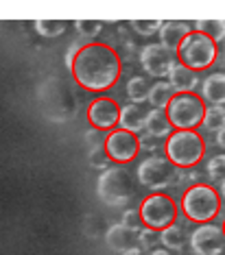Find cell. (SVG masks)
<instances>
[{"label":"cell","instance_id":"cell-1","mask_svg":"<svg viewBox=\"0 0 225 255\" xmlns=\"http://www.w3.org/2000/svg\"><path fill=\"white\" fill-rule=\"evenodd\" d=\"M70 74L81 90L103 94L120 81L123 59L118 50L105 42H85L74 57Z\"/></svg>","mask_w":225,"mask_h":255},{"label":"cell","instance_id":"cell-2","mask_svg":"<svg viewBox=\"0 0 225 255\" xmlns=\"http://www.w3.org/2000/svg\"><path fill=\"white\" fill-rule=\"evenodd\" d=\"M182 214L190 223L206 225L212 223L223 210V199L219 194V188L212 183H193L184 190L182 196Z\"/></svg>","mask_w":225,"mask_h":255},{"label":"cell","instance_id":"cell-3","mask_svg":"<svg viewBox=\"0 0 225 255\" xmlns=\"http://www.w3.org/2000/svg\"><path fill=\"white\" fill-rule=\"evenodd\" d=\"M164 155L177 170L180 168H195L206 155V140L197 129L173 131L164 142Z\"/></svg>","mask_w":225,"mask_h":255},{"label":"cell","instance_id":"cell-4","mask_svg":"<svg viewBox=\"0 0 225 255\" xmlns=\"http://www.w3.org/2000/svg\"><path fill=\"white\" fill-rule=\"evenodd\" d=\"M208 105L197 92H182L171 98V103L166 105V116L169 123L175 131H195L204 123Z\"/></svg>","mask_w":225,"mask_h":255},{"label":"cell","instance_id":"cell-5","mask_svg":"<svg viewBox=\"0 0 225 255\" xmlns=\"http://www.w3.org/2000/svg\"><path fill=\"white\" fill-rule=\"evenodd\" d=\"M175 57L182 66H186L195 72H204L215 66V61L219 59V44H215L210 37H206L204 33L190 31V35L175 50Z\"/></svg>","mask_w":225,"mask_h":255},{"label":"cell","instance_id":"cell-6","mask_svg":"<svg viewBox=\"0 0 225 255\" xmlns=\"http://www.w3.org/2000/svg\"><path fill=\"white\" fill-rule=\"evenodd\" d=\"M138 212H140L142 225L153 231H164L180 218V205L166 192H151L149 196H144Z\"/></svg>","mask_w":225,"mask_h":255},{"label":"cell","instance_id":"cell-7","mask_svg":"<svg viewBox=\"0 0 225 255\" xmlns=\"http://www.w3.org/2000/svg\"><path fill=\"white\" fill-rule=\"evenodd\" d=\"M96 194L109 207H123L136 194L134 179L123 166L105 168L96 179Z\"/></svg>","mask_w":225,"mask_h":255},{"label":"cell","instance_id":"cell-8","mask_svg":"<svg viewBox=\"0 0 225 255\" xmlns=\"http://www.w3.org/2000/svg\"><path fill=\"white\" fill-rule=\"evenodd\" d=\"M136 177L140 185H144L147 190H155L162 192L164 188L175 181L177 177V168L166 159V155H151V157L142 159L136 168Z\"/></svg>","mask_w":225,"mask_h":255},{"label":"cell","instance_id":"cell-9","mask_svg":"<svg viewBox=\"0 0 225 255\" xmlns=\"http://www.w3.org/2000/svg\"><path fill=\"white\" fill-rule=\"evenodd\" d=\"M103 148H105L107 161H112L116 166H125L140 155L142 142L136 133H129L125 129H114L103 137Z\"/></svg>","mask_w":225,"mask_h":255},{"label":"cell","instance_id":"cell-10","mask_svg":"<svg viewBox=\"0 0 225 255\" xmlns=\"http://www.w3.org/2000/svg\"><path fill=\"white\" fill-rule=\"evenodd\" d=\"M85 118H88L90 127L94 131H114L118 129V120H120V105L114 96L101 94L85 109Z\"/></svg>","mask_w":225,"mask_h":255},{"label":"cell","instance_id":"cell-11","mask_svg":"<svg viewBox=\"0 0 225 255\" xmlns=\"http://www.w3.org/2000/svg\"><path fill=\"white\" fill-rule=\"evenodd\" d=\"M175 63H177L175 53L164 48L160 42L147 44L140 48V66H142V70L153 79H162V77L166 79Z\"/></svg>","mask_w":225,"mask_h":255},{"label":"cell","instance_id":"cell-12","mask_svg":"<svg viewBox=\"0 0 225 255\" xmlns=\"http://www.w3.org/2000/svg\"><path fill=\"white\" fill-rule=\"evenodd\" d=\"M190 249L195 255H221L225 249V236L221 225H199L190 234Z\"/></svg>","mask_w":225,"mask_h":255},{"label":"cell","instance_id":"cell-13","mask_svg":"<svg viewBox=\"0 0 225 255\" xmlns=\"http://www.w3.org/2000/svg\"><path fill=\"white\" fill-rule=\"evenodd\" d=\"M201 98L208 107H225V72H210L201 81Z\"/></svg>","mask_w":225,"mask_h":255},{"label":"cell","instance_id":"cell-14","mask_svg":"<svg viewBox=\"0 0 225 255\" xmlns=\"http://www.w3.org/2000/svg\"><path fill=\"white\" fill-rule=\"evenodd\" d=\"M190 24L188 22H180V20H171V22H164L162 28H160L158 37H160V44L164 48H169L171 53H175L180 48V44L190 35Z\"/></svg>","mask_w":225,"mask_h":255},{"label":"cell","instance_id":"cell-15","mask_svg":"<svg viewBox=\"0 0 225 255\" xmlns=\"http://www.w3.org/2000/svg\"><path fill=\"white\" fill-rule=\"evenodd\" d=\"M147 109L136 103H127L120 107V120H118V129H125L129 133H140L147 127Z\"/></svg>","mask_w":225,"mask_h":255},{"label":"cell","instance_id":"cell-16","mask_svg":"<svg viewBox=\"0 0 225 255\" xmlns=\"http://www.w3.org/2000/svg\"><path fill=\"white\" fill-rule=\"evenodd\" d=\"M166 81L171 83V88L175 90V94H182V92H195L199 85V72L190 70V68L182 66L180 61L171 68Z\"/></svg>","mask_w":225,"mask_h":255},{"label":"cell","instance_id":"cell-17","mask_svg":"<svg viewBox=\"0 0 225 255\" xmlns=\"http://www.w3.org/2000/svg\"><path fill=\"white\" fill-rule=\"evenodd\" d=\"M134 236H136V231H131L129 227H125L123 223H116V225H112V227L105 231V242H107V247L112 249V251L125 253L127 249H131Z\"/></svg>","mask_w":225,"mask_h":255},{"label":"cell","instance_id":"cell-18","mask_svg":"<svg viewBox=\"0 0 225 255\" xmlns=\"http://www.w3.org/2000/svg\"><path fill=\"white\" fill-rule=\"evenodd\" d=\"M147 133L149 137H153V140H160V137H169L173 131V127L169 123V116H166L164 109H149L147 114Z\"/></svg>","mask_w":225,"mask_h":255},{"label":"cell","instance_id":"cell-19","mask_svg":"<svg viewBox=\"0 0 225 255\" xmlns=\"http://www.w3.org/2000/svg\"><path fill=\"white\" fill-rule=\"evenodd\" d=\"M175 96V90L171 88L169 81H155L151 85V90H149V105L151 109H166V105L171 103V98Z\"/></svg>","mask_w":225,"mask_h":255},{"label":"cell","instance_id":"cell-20","mask_svg":"<svg viewBox=\"0 0 225 255\" xmlns=\"http://www.w3.org/2000/svg\"><path fill=\"white\" fill-rule=\"evenodd\" d=\"M149 90H151V85L147 83V79L144 77H131L127 81V98H129L131 103H136V105H142L144 101H149Z\"/></svg>","mask_w":225,"mask_h":255},{"label":"cell","instance_id":"cell-21","mask_svg":"<svg viewBox=\"0 0 225 255\" xmlns=\"http://www.w3.org/2000/svg\"><path fill=\"white\" fill-rule=\"evenodd\" d=\"M160 242L164 245V249L169 251H182L184 245H186V238H184V229L180 225H171L164 231H160Z\"/></svg>","mask_w":225,"mask_h":255},{"label":"cell","instance_id":"cell-22","mask_svg":"<svg viewBox=\"0 0 225 255\" xmlns=\"http://www.w3.org/2000/svg\"><path fill=\"white\" fill-rule=\"evenodd\" d=\"M195 31L204 33L206 37H210L215 44L225 39V20H199L195 22Z\"/></svg>","mask_w":225,"mask_h":255},{"label":"cell","instance_id":"cell-23","mask_svg":"<svg viewBox=\"0 0 225 255\" xmlns=\"http://www.w3.org/2000/svg\"><path fill=\"white\" fill-rule=\"evenodd\" d=\"M33 26H35L37 35H42V37H59L66 33L68 22H63V20H35Z\"/></svg>","mask_w":225,"mask_h":255},{"label":"cell","instance_id":"cell-24","mask_svg":"<svg viewBox=\"0 0 225 255\" xmlns=\"http://www.w3.org/2000/svg\"><path fill=\"white\" fill-rule=\"evenodd\" d=\"M201 127H204L206 131H210V133L221 131L225 127V107H208Z\"/></svg>","mask_w":225,"mask_h":255},{"label":"cell","instance_id":"cell-25","mask_svg":"<svg viewBox=\"0 0 225 255\" xmlns=\"http://www.w3.org/2000/svg\"><path fill=\"white\" fill-rule=\"evenodd\" d=\"M164 22L160 20H131V28L142 37H151V35H158L160 28H162Z\"/></svg>","mask_w":225,"mask_h":255},{"label":"cell","instance_id":"cell-26","mask_svg":"<svg viewBox=\"0 0 225 255\" xmlns=\"http://www.w3.org/2000/svg\"><path fill=\"white\" fill-rule=\"evenodd\" d=\"M206 172L210 177V181H223L225 179V155H215L212 159H208Z\"/></svg>","mask_w":225,"mask_h":255},{"label":"cell","instance_id":"cell-27","mask_svg":"<svg viewBox=\"0 0 225 255\" xmlns=\"http://www.w3.org/2000/svg\"><path fill=\"white\" fill-rule=\"evenodd\" d=\"M120 223L125 225V227H129L131 231H136V234H140V229L144 227L142 225V218H140V212H138V207H129V210L123 212V218H120Z\"/></svg>","mask_w":225,"mask_h":255},{"label":"cell","instance_id":"cell-28","mask_svg":"<svg viewBox=\"0 0 225 255\" xmlns=\"http://www.w3.org/2000/svg\"><path fill=\"white\" fill-rule=\"evenodd\" d=\"M74 28L81 33L83 37H92V35H99L103 22H94V20H77L74 22Z\"/></svg>","mask_w":225,"mask_h":255},{"label":"cell","instance_id":"cell-29","mask_svg":"<svg viewBox=\"0 0 225 255\" xmlns=\"http://www.w3.org/2000/svg\"><path fill=\"white\" fill-rule=\"evenodd\" d=\"M90 164L94 168H103L107 164V155H105V148H103V142L96 144L94 148H90Z\"/></svg>","mask_w":225,"mask_h":255},{"label":"cell","instance_id":"cell-30","mask_svg":"<svg viewBox=\"0 0 225 255\" xmlns=\"http://www.w3.org/2000/svg\"><path fill=\"white\" fill-rule=\"evenodd\" d=\"M138 240H140V245L147 249V247H153L155 242H160V231H153V229H147L142 227L140 234H138Z\"/></svg>","mask_w":225,"mask_h":255},{"label":"cell","instance_id":"cell-31","mask_svg":"<svg viewBox=\"0 0 225 255\" xmlns=\"http://www.w3.org/2000/svg\"><path fill=\"white\" fill-rule=\"evenodd\" d=\"M85 42H72L70 46H68V53H66V66L70 68L72 66V61H74V57H77V53L81 50V46H83Z\"/></svg>","mask_w":225,"mask_h":255},{"label":"cell","instance_id":"cell-32","mask_svg":"<svg viewBox=\"0 0 225 255\" xmlns=\"http://www.w3.org/2000/svg\"><path fill=\"white\" fill-rule=\"evenodd\" d=\"M217 144H219V146H221V148L225 150V127H223L221 131H217Z\"/></svg>","mask_w":225,"mask_h":255},{"label":"cell","instance_id":"cell-33","mask_svg":"<svg viewBox=\"0 0 225 255\" xmlns=\"http://www.w3.org/2000/svg\"><path fill=\"white\" fill-rule=\"evenodd\" d=\"M120 255H142V249L140 247H131V249H127V251L120 253Z\"/></svg>","mask_w":225,"mask_h":255},{"label":"cell","instance_id":"cell-34","mask_svg":"<svg viewBox=\"0 0 225 255\" xmlns=\"http://www.w3.org/2000/svg\"><path fill=\"white\" fill-rule=\"evenodd\" d=\"M149 255H171V251H169V249H153V251L151 253H149Z\"/></svg>","mask_w":225,"mask_h":255},{"label":"cell","instance_id":"cell-35","mask_svg":"<svg viewBox=\"0 0 225 255\" xmlns=\"http://www.w3.org/2000/svg\"><path fill=\"white\" fill-rule=\"evenodd\" d=\"M219 194H221V199L225 201V179H223L221 183H219Z\"/></svg>","mask_w":225,"mask_h":255},{"label":"cell","instance_id":"cell-36","mask_svg":"<svg viewBox=\"0 0 225 255\" xmlns=\"http://www.w3.org/2000/svg\"><path fill=\"white\" fill-rule=\"evenodd\" d=\"M221 229H223V236H225V218H223V225H221Z\"/></svg>","mask_w":225,"mask_h":255},{"label":"cell","instance_id":"cell-37","mask_svg":"<svg viewBox=\"0 0 225 255\" xmlns=\"http://www.w3.org/2000/svg\"><path fill=\"white\" fill-rule=\"evenodd\" d=\"M223 44H225V39H223Z\"/></svg>","mask_w":225,"mask_h":255}]
</instances>
